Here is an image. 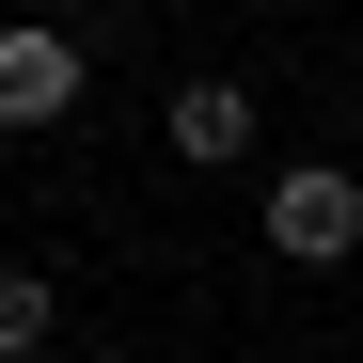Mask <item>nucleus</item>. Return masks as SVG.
Masks as SVG:
<instances>
[{
	"instance_id": "obj_3",
	"label": "nucleus",
	"mask_w": 363,
	"mask_h": 363,
	"mask_svg": "<svg viewBox=\"0 0 363 363\" xmlns=\"http://www.w3.org/2000/svg\"><path fill=\"white\" fill-rule=\"evenodd\" d=\"M158 143L190 158V174H221V158H253V95H237V79H190V95L158 111Z\"/></svg>"
},
{
	"instance_id": "obj_5",
	"label": "nucleus",
	"mask_w": 363,
	"mask_h": 363,
	"mask_svg": "<svg viewBox=\"0 0 363 363\" xmlns=\"http://www.w3.org/2000/svg\"><path fill=\"white\" fill-rule=\"evenodd\" d=\"M95 363H127V347H95Z\"/></svg>"
},
{
	"instance_id": "obj_1",
	"label": "nucleus",
	"mask_w": 363,
	"mask_h": 363,
	"mask_svg": "<svg viewBox=\"0 0 363 363\" xmlns=\"http://www.w3.org/2000/svg\"><path fill=\"white\" fill-rule=\"evenodd\" d=\"M269 253H284V269H347V253H363V174H332V158L269 174Z\"/></svg>"
},
{
	"instance_id": "obj_4",
	"label": "nucleus",
	"mask_w": 363,
	"mask_h": 363,
	"mask_svg": "<svg viewBox=\"0 0 363 363\" xmlns=\"http://www.w3.org/2000/svg\"><path fill=\"white\" fill-rule=\"evenodd\" d=\"M64 347V284L48 269H0V363H48Z\"/></svg>"
},
{
	"instance_id": "obj_2",
	"label": "nucleus",
	"mask_w": 363,
	"mask_h": 363,
	"mask_svg": "<svg viewBox=\"0 0 363 363\" xmlns=\"http://www.w3.org/2000/svg\"><path fill=\"white\" fill-rule=\"evenodd\" d=\"M79 95H95V48H79V32H48V16L0 32V127H64Z\"/></svg>"
}]
</instances>
